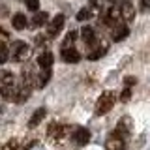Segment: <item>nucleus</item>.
Listing matches in <instances>:
<instances>
[{"instance_id":"nucleus-1","label":"nucleus","mask_w":150,"mask_h":150,"mask_svg":"<svg viewBox=\"0 0 150 150\" xmlns=\"http://www.w3.org/2000/svg\"><path fill=\"white\" fill-rule=\"evenodd\" d=\"M115 101H116L115 92H103L101 96H100V100L96 101V109H94V112H96L98 116L107 115V112L115 107Z\"/></svg>"},{"instance_id":"nucleus-2","label":"nucleus","mask_w":150,"mask_h":150,"mask_svg":"<svg viewBox=\"0 0 150 150\" xmlns=\"http://www.w3.org/2000/svg\"><path fill=\"white\" fill-rule=\"evenodd\" d=\"M32 54V49L25 41H13L11 43V58L15 62H26Z\"/></svg>"},{"instance_id":"nucleus-3","label":"nucleus","mask_w":150,"mask_h":150,"mask_svg":"<svg viewBox=\"0 0 150 150\" xmlns=\"http://www.w3.org/2000/svg\"><path fill=\"white\" fill-rule=\"evenodd\" d=\"M66 133H68V128L64 124H60V122H53L49 126V129H47V137H49V141H53V143H62Z\"/></svg>"},{"instance_id":"nucleus-4","label":"nucleus","mask_w":150,"mask_h":150,"mask_svg":"<svg viewBox=\"0 0 150 150\" xmlns=\"http://www.w3.org/2000/svg\"><path fill=\"white\" fill-rule=\"evenodd\" d=\"M120 21H122V13H120L118 8H109V9H107V11L101 15V25L111 26V28L118 26Z\"/></svg>"},{"instance_id":"nucleus-5","label":"nucleus","mask_w":150,"mask_h":150,"mask_svg":"<svg viewBox=\"0 0 150 150\" xmlns=\"http://www.w3.org/2000/svg\"><path fill=\"white\" fill-rule=\"evenodd\" d=\"M105 148L107 150H126V141L122 139L116 131H112L109 135V139L105 141Z\"/></svg>"},{"instance_id":"nucleus-6","label":"nucleus","mask_w":150,"mask_h":150,"mask_svg":"<svg viewBox=\"0 0 150 150\" xmlns=\"http://www.w3.org/2000/svg\"><path fill=\"white\" fill-rule=\"evenodd\" d=\"M64 23H66V17L62 15V13L54 15V19L49 23V26H47V34H49V38H54V36H58V32L62 30Z\"/></svg>"},{"instance_id":"nucleus-7","label":"nucleus","mask_w":150,"mask_h":150,"mask_svg":"<svg viewBox=\"0 0 150 150\" xmlns=\"http://www.w3.org/2000/svg\"><path fill=\"white\" fill-rule=\"evenodd\" d=\"M131 128H133L131 118H129V116H122V118L118 120V124H116V129H115V131L120 135L122 139H126V137L131 133Z\"/></svg>"},{"instance_id":"nucleus-8","label":"nucleus","mask_w":150,"mask_h":150,"mask_svg":"<svg viewBox=\"0 0 150 150\" xmlns=\"http://www.w3.org/2000/svg\"><path fill=\"white\" fill-rule=\"evenodd\" d=\"M71 137H73V141H75L77 144L84 146V144L90 143V137H92V135H90V131H88L86 128H81V126H79V128L73 129V135H71Z\"/></svg>"},{"instance_id":"nucleus-9","label":"nucleus","mask_w":150,"mask_h":150,"mask_svg":"<svg viewBox=\"0 0 150 150\" xmlns=\"http://www.w3.org/2000/svg\"><path fill=\"white\" fill-rule=\"evenodd\" d=\"M60 56H62V60H64V62H68V64H77L79 60H81V54H79V51L75 49V47L62 49V51H60Z\"/></svg>"},{"instance_id":"nucleus-10","label":"nucleus","mask_w":150,"mask_h":150,"mask_svg":"<svg viewBox=\"0 0 150 150\" xmlns=\"http://www.w3.org/2000/svg\"><path fill=\"white\" fill-rule=\"evenodd\" d=\"M107 53V41H100V43H92V51H88V60H98Z\"/></svg>"},{"instance_id":"nucleus-11","label":"nucleus","mask_w":150,"mask_h":150,"mask_svg":"<svg viewBox=\"0 0 150 150\" xmlns=\"http://www.w3.org/2000/svg\"><path fill=\"white\" fill-rule=\"evenodd\" d=\"M120 13H122V19H124L126 23H131V21L135 19V8H133V4H131L129 0L122 2V6H120Z\"/></svg>"},{"instance_id":"nucleus-12","label":"nucleus","mask_w":150,"mask_h":150,"mask_svg":"<svg viewBox=\"0 0 150 150\" xmlns=\"http://www.w3.org/2000/svg\"><path fill=\"white\" fill-rule=\"evenodd\" d=\"M45 115H47L45 107H40V109H36L34 115H32L30 120H28V128H38V126H40L41 122L45 120Z\"/></svg>"},{"instance_id":"nucleus-13","label":"nucleus","mask_w":150,"mask_h":150,"mask_svg":"<svg viewBox=\"0 0 150 150\" xmlns=\"http://www.w3.org/2000/svg\"><path fill=\"white\" fill-rule=\"evenodd\" d=\"M0 86L2 88L15 86V75H13L11 71H8V69H4V71L0 73Z\"/></svg>"},{"instance_id":"nucleus-14","label":"nucleus","mask_w":150,"mask_h":150,"mask_svg":"<svg viewBox=\"0 0 150 150\" xmlns=\"http://www.w3.org/2000/svg\"><path fill=\"white\" fill-rule=\"evenodd\" d=\"M129 34V28L124 25V23H120L118 26H115L112 28V40L115 41H122V40H126Z\"/></svg>"},{"instance_id":"nucleus-15","label":"nucleus","mask_w":150,"mask_h":150,"mask_svg":"<svg viewBox=\"0 0 150 150\" xmlns=\"http://www.w3.org/2000/svg\"><path fill=\"white\" fill-rule=\"evenodd\" d=\"M11 25L15 30H25V28L28 26V19L25 13H15V15L11 17Z\"/></svg>"},{"instance_id":"nucleus-16","label":"nucleus","mask_w":150,"mask_h":150,"mask_svg":"<svg viewBox=\"0 0 150 150\" xmlns=\"http://www.w3.org/2000/svg\"><path fill=\"white\" fill-rule=\"evenodd\" d=\"M38 66L41 69H51V66H53V54L49 51H43V53L38 56Z\"/></svg>"},{"instance_id":"nucleus-17","label":"nucleus","mask_w":150,"mask_h":150,"mask_svg":"<svg viewBox=\"0 0 150 150\" xmlns=\"http://www.w3.org/2000/svg\"><path fill=\"white\" fill-rule=\"evenodd\" d=\"M81 38L84 43H96V30H94L92 26H83L81 28Z\"/></svg>"},{"instance_id":"nucleus-18","label":"nucleus","mask_w":150,"mask_h":150,"mask_svg":"<svg viewBox=\"0 0 150 150\" xmlns=\"http://www.w3.org/2000/svg\"><path fill=\"white\" fill-rule=\"evenodd\" d=\"M49 21V13H45V11H38L34 17H32V26H43L45 23Z\"/></svg>"},{"instance_id":"nucleus-19","label":"nucleus","mask_w":150,"mask_h":150,"mask_svg":"<svg viewBox=\"0 0 150 150\" xmlns=\"http://www.w3.org/2000/svg\"><path fill=\"white\" fill-rule=\"evenodd\" d=\"M36 79H38V81H36V86H38V88H43L45 84L51 81V69H43V71L38 75Z\"/></svg>"},{"instance_id":"nucleus-20","label":"nucleus","mask_w":150,"mask_h":150,"mask_svg":"<svg viewBox=\"0 0 150 150\" xmlns=\"http://www.w3.org/2000/svg\"><path fill=\"white\" fill-rule=\"evenodd\" d=\"M77 40V32L71 30V32H68V36L64 38V41H62V49H69V47L73 45V41Z\"/></svg>"},{"instance_id":"nucleus-21","label":"nucleus","mask_w":150,"mask_h":150,"mask_svg":"<svg viewBox=\"0 0 150 150\" xmlns=\"http://www.w3.org/2000/svg\"><path fill=\"white\" fill-rule=\"evenodd\" d=\"M90 17H92V9H90V8H83V9H79V13H77V21H88Z\"/></svg>"},{"instance_id":"nucleus-22","label":"nucleus","mask_w":150,"mask_h":150,"mask_svg":"<svg viewBox=\"0 0 150 150\" xmlns=\"http://www.w3.org/2000/svg\"><path fill=\"white\" fill-rule=\"evenodd\" d=\"M0 49H2L0 62H8V58H9V45H8V41H2V43H0Z\"/></svg>"},{"instance_id":"nucleus-23","label":"nucleus","mask_w":150,"mask_h":150,"mask_svg":"<svg viewBox=\"0 0 150 150\" xmlns=\"http://www.w3.org/2000/svg\"><path fill=\"white\" fill-rule=\"evenodd\" d=\"M2 150H19V141L17 139H9L8 143H4Z\"/></svg>"},{"instance_id":"nucleus-24","label":"nucleus","mask_w":150,"mask_h":150,"mask_svg":"<svg viewBox=\"0 0 150 150\" xmlns=\"http://www.w3.org/2000/svg\"><path fill=\"white\" fill-rule=\"evenodd\" d=\"M25 4L30 11H38L40 9V0H25Z\"/></svg>"},{"instance_id":"nucleus-25","label":"nucleus","mask_w":150,"mask_h":150,"mask_svg":"<svg viewBox=\"0 0 150 150\" xmlns=\"http://www.w3.org/2000/svg\"><path fill=\"white\" fill-rule=\"evenodd\" d=\"M129 96H131V88L126 86L124 90H122V94H120V101H128V100H129Z\"/></svg>"},{"instance_id":"nucleus-26","label":"nucleus","mask_w":150,"mask_h":150,"mask_svg":"<svg viewBox=\"0 0 150 150\" xmlns=\"http://www.w3.org/2000/svg\"><path fill=\"white\" fill-rule=\"evenodd\" d=\"M101 6H103V0H90V6L88 8L94 11V9H101Z\"/></svg>"},{"instance_id":"nucleus-27","label":"nucleus","mask_w":150,"mask_h":150,"mask_svg":"<svg viewBox=\"0 0 150 150\" xmlns=\"http://www.w3.org/2000/svg\"><path fill=\"white\" fill-rule=\"evenodd\" d=\"M141 6H143V9H150V0H141Z\"/></svg>"},{"instance_id":"nucleus-28","label":"nucleus","mask_w":150,"mask_h":150,"mask_svg":"<svg viewBox=\"0 0 150 150\" xmlns=\"http://www.w3.org/2000/svg\"><path fill=\"white\" fill-rule=\"evenodd\" d=\"M135 83H137V81H135L133 77H126V86H128V88L131 86V84H135Z\"/></svg>"},{"instance_id":"nucleus-29","label":"nucleus","mask_w":150,"mask_h":150,"mask_svg":"<svg viewBox=\"0 0 150 150\" xmlns=\"http://www.w3.org/2000/svg\"><path fill=\"white\" fill-rule=\"evenodd\" d=\"M109 2H112V4H115V2H118V0H109Z\"/></svg>"}]
</instances>
